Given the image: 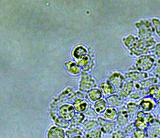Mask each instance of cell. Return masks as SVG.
I'll return each instance as SVG.
<instances>
[{"label": "cell", "instance_id": "obj_1", "mask_svg": "<svg viewBox=\"0 0 160 138\" xmlns=\"http://www.w3.org/2000/svg\"><path fill=\"white\" fill-rule=\"evenodd\" d=\"M124 46L129 50V54L133 56L147 55L151 50L154 49L156 45L153 38L148 40H141L132 34H129L122 38Z\"/></svg>", "mask_w": 160, "mask_h": 138}, {"label": "cell", "instance_id": "obj_2", "mask_svg": "<svg viewBox=\"0 0 160 138\" xmlns=\"http://www.w3.org/2000/svg\"><path fill=\"white\" fill-rule=\"evenodd\" d=\"M135 27L138 29V37L141 40H148L151 38L154 32L152 23L148 19H141L135 23Z\"/></svg>", "mask_w": 160, "mask_h": 138}, {"label": "cell", "instance_id": "obj_3", "mask_svg": "<svg viewBox=\"0 0 160 138\" xmlns=\"http://www.w3.org/2000/svg\"><path fill=\"white\" fill-rule=\"evenodd\" d=\"M156 56L154 55H144L139 56L135 60L134 66L138 71L146 72L152 68L156 64Z\"/></svg>", "mask_w": 160, "mask_h": 138}, {"label": "cell", "instance_id": "obj_4", "mask_svg": "<svg viewBox=\"0 0 160 138\" xmlns=\"http://www.w3.org/2000/svg\"><path fill=\"white\" fill-rule=\"evenodd\" d=\"M152 115L150 113H145L138 111L134 121V125L136 129L146 130L149 124L154 120Z\"/></svg>", "mask_w": 160, "mask_h": 138}, {"label": "cell", "instance_id": "obj_5", "mask_svg": "<svg viewBox=\"0 0 160 138\" xmlns=\"http://www.w3.org/2000/svg\"><path fill=\"white\" fill-rule=\"evenodd\" d=\"M96 82L95 79L87 72H82L79 82V89L82 92H89L91 89L95 88Z\"/></svg>", "mask_w": 160, "mask_h": 138}, {"label": "cell", "instance_id": "obj_6", "mask_svg": "<svg viewBox=\"0 0 160 138\" xmlns=\"http://www.w3.org/2000/svg\"><path fill=\"white\" fill-rule=\"evenodd\" d=\"M58 115L67 121H71L76 114V112L72 105L69 104H61L58 110Z\"/></svg>", "mask_w": 160, "mask_h": 138}, {"label": "cell", "instance_id": "obj_7", "mask_svg": "<svg viewBox=\"0 0 160 138\" xmlns=\"http://www.w3.org/2000/svg\"><path fill=\"white\" fill-rule=\"evenodd\" d=\"M125 80L124 75L121 72H114L109 75L107 81L113 87L115 92H119L125 82Z\"/></svg>", "mask_w": 160, "mask_h": 138}, {"label": "cell", "instance_id": "obj_8", "mask_svg": "<svg viewBox=\"0 0 160 138\" xmlns=\"http://www.w3.org/2000/svg\"><path fill=\"white\" fill-rule=\"evenodd\" d=\"M97 120L99 124V129L101 130V132L104 134L112 133L116 127V122L114 121L107 120L102 117H98Z\"/></svg>", "mask_w": 160, "mask_h": 138}, {"label": "cell", "instance_id": "obj_9", "mask_svg": "<svg viewBox=\"0 0 160 138\" xmlns=\"http://www.w3.org/2000/svg\"><path fill=\"white\" fill-rule=\"evenodd\" d=\"M158 80L155 77L147 78L142 80L133 82L134 90L135 91H142L148 89L151 86L156 84Z\"/></svg>", "mask_w": 160, "mask_h": 138}, {"label": "cell", "instance_id": "obj_10", "mask_svg": "<svg viewBox=\"0 0 160 138\" xmlns=\"http://www.w3.org/2000/svg\"><path fill=\"white\" fill-rule=\"evenodd\" d=\"M146 132L148 138H160V121L154 119L149 124Z\"/></svg>", "mask_w": 160, "mask_h": 138}, {"label": "cell", "instance_id": "obj_11", "mask_svg": "<svg viewBox=\"0 0 160 138\" xmlns=\"http://www.w3.org/2000/svg\"><path fill=\"white\" fill-rule=\"evenodd\" d=\"M138 104L140 111L145 113H150L156 107V101L151 97H145L142 98Z\"/></svg>", "mask_w": 160, "mask_h": 138}, {"label": "cell", "instance_id": "obj_12", "mask_svg": "<svg viewBox=\"0 0 160 138\" xmlns=\"http://www.w3.org/2000/svg\"><path fill=\"white\" fill-rule=\"evenodd\" d=\"M124 77L126 80L128 81H132L133 82H138L140 80H142L143 79L148 78V73L146 72H141L139 71H129L128 72H126L124 73Z\"/></svg>", "mask_w": 160, "mask_h": 138}, {"label": "cell", "instance_id": "obj_13", "mask_svg": "<svg viewBox=\"0 0 160 138\" xmlns=\"http://www.w3.org/2000/svg\"><path fill=\"white\" fill-rule=\"evenodd\" d=\"M47 138H66V131L56 125L51 126L46 134Z\"/></svg>", "mask_w": 160, "mask_h": 138}, {"label": "cell", "instance_id": "obj_14", "mask_svg": "<svg viewBox=\"0 0 160 138\" xmlns=\"http://www.w3.org/2000/svg\"><path fill=\"white\" fill-rule=\"evenodd\" d=\"M64 67L67 73L72 76H78L82 73V69L73 60L65 61L64 63Z\"/></svg>", "mask_w": 160, "mask_h": 138}, {"label": "cell", "instance_id": "obj_15", "mask_svg": "<svg viewBox=\"0 0 160 138\" xmlns=\"http://www.w3.org/2000/svg\"><path fill=\"white\" fill-rule=\"evenodd\" d=\"M72 105L76 112L78 113H84L89 107L86 100L82 98H76L72 102Z\"/></svg>", "mask_w": 160, "mask_h": 138}, {"label": "cell", "instance_id": "obj_16", "mask_svg": "<svg viewBox=\"0 0 160 138\" xmlns=\"http://www.w3.org/2000/svg\"><path fill=\"white\" fill-rule=\"evenodd\" d=\"M129 120V115L126 108L120 109L116 117V123L119 126H126Z\"/></svg>", "mask_w": 160, "mask_h": 138}, {"label": "cell", "instance_id": "obj_17", "mask_svg": "<svg viewBox=\"0 0 160 138\" xmlns=\"http://www.w3.org/2000/svg\"><path fill=\"white\" fill-rule=\"evenodd\" d=\"M88 55V50L86 47L82 45H79L74 48L72 51V56L74 61L79 60Z\"/></svg>", "mask_w": 160, "mask_h": 138}, {"label": "cell", "instance_id": "obj_18", "mask_svg": "<svg viewBox=\"0 0 160 138\" xmlns=\"http://www.w3.org/2000/svg\"><path fill=\"white\" fill-rule=\"evenodd\" d=\"M106 101L107 102L108 107H116L122 105L124 103L122 98H121L118 94H112L106 98Z\"/></svg>", "mask_w": 160, "mask_h": 138}, {"label": "cell", "instance_id": "obj_19", "mask_svg": "<svg viewBox=\"0 0 160 138\" xmlns=\"http://www.w3.org/2000/svg\"><path fill=\"white\" fill-rule=\"evenodd\" d=\"M133 82L126 80L122 88L119 92L118 95L122 98L129 97L134 89Z\"/></svg>", "mask_w": 160, "mask_h": 138}, {"label": "cell", "instance_id": "obj_20", "mask_svg": "<svg viewBox=\"0 0 160 138\" xmlns=\"http://www.w3.org/2000/svg\"><path fill=\"white\" fill-rule=\"evenodd\" d=\"M84 129L81 127L79 125L78 126H71L68 128L66 130V135L68 138H72L78 135H84Z\"/></svg>", "mask_w": 160, "mask_h": 138}, {"label": "cell", "instance_id": "obj_21", "mask_svg": "<svg viewBox=\"0 0 160 138\" xmlns=\"http://www.w3.org/2000/svg\"><path fill=\"white\" fill-rule=\"evenodd\" d=\"M99 89L102 94V96L108 97L115 92L114 88L108 82H102L99 85Z\"/></svg>", "mask_w": 160, "mask_h": 138}, {"label": "cell", "instance_id": "obj_22", "mask_svg": "<svg viewBox=\"0 0 160 138\" xmlns=\"http://www.w3.org/2000/svg\"><path fill=\"white\" fill-rule=\"evenodd\" d=\"M50 114H51V117L52 118V119L55 123V125L60 127H62L63 129H68L69 127L70 122L62 119L56 112H55V114H52V112H51Z\"/></svg>", "mask_w": 160, "mask_h": 138}, {"label": "cell", "instance_id": "obj_23", "mask_svg": "<svg viewBox=\"0 0 160 138\" xmlns=\"http://www.w3.org/2000/svg\"><path fill=\"white\" fill-rule=\"evenodd\" d=\"M118 111L115 107H108L106 110L102 114V117L109 121H114L116 119Z\"/></svg>", "mask_w": 160, "mask_h": 138}, {"label": "cell", "instance_id": "obj_24", "mask_svg": "<svg viewBox=\"0 0 160 138\" xmlns=\"http://www.w3.org/2000/svg\"><path fill=\"white\" fill-rule=\"evenodd\" d=\"M108 104L105 99L101 98L94 103L93 108L94 111L97 114H101L104 112V111L108 108Z\"/></svg>", "mask_w": 160, "mask_h": 138}, {"label": "cell", "instance_id": "obj_25", "mask_svg": "<svg viewBox=\"0 0 160 138\" xmlns=\"http://www.w3.org/2000/svg\"><path fill=\"white\" fill-rule=\"evenodd\" d=\"M148 95L154 101L157 102L160 99V86L158 85H153L148 89Z\"/></svg>", "mask_w": 160, "mask_h": 138}, {"label": "cell", "instance_id": "obj_26", "mask_svg": "<svg viewBox=\"0 0 160 138\" xmlns=\"http://www.w3.org/2000/svg\"><path fill=\"white\" fill-rule=\"evenodd\" d=\"M88 99L92 102H95L102 97V94L99 88H98L96 87L91 89L89 92H88Z\"/></svg>", "mask_w": 160, "mask_h": 138}, {"label": "cell", "instance_id": "obj_27", "mask_svg": "<svg viewBox=\"0 0 160 138\" xmlns=\"http://www.w3.org/2000/svg\"><path fill=\"white\" fill-rule=\"evenodd\" d=\"M138 104L134 102H129L126 104V109L128 112L129 115V120H132L136 117V114L138 112Z\"/></svg>", "mask_w": 160, "mask_h": 138}, {"label": "cell", "instance_id": "obj_28", "mask_svg": "<svg viewBox=\"0 0 160 138\" xmlns=\"http://www.w3.org/2000/svg\"><path fill=\"white\" fill-rule=\"evenodd\" d=\"M81 125H82V128L84 130L90 131L96 128H98V127L99 126V124L98 120L87 119L84 120Z\"/></svg>", "mask_w": 160, "mask_h": 138}, {"label": "cell", "instance_id": "obj_29", "mask_svg": "<svg viewBox=\"0 0 160 138\" xmlns=\"http://www.w3.org/2000/svg\"><path fill=\"white\" fill-rule=\"evenodd\" d=\"M86 116L84 113H76L74 117L72 119V120L71 121L70 125L71 126H78L84 122L85 120Z\"/></svg>", "mask_w": 160, "mask_h": 138}, {"label": "cell", "instance_id": "obj_30", "mask_svg": "<svg viewBox=\"0 0 160 138\" xmlns=\"http://www.w3.org/2000/svg\"><path fill=\"white\" fill-rule=\"evenodd\" d=\"M83 136L84 138H101V131L99 129L96 128L90 131H86Z\"/></svg>", "mask_w": 160, "mask_h": 138}, {"label": "cell", "instance_id": "obj_31", "mask_svg": "<svg viewBox=\"0 0 160 138\" xmlns=\"http://www.w3.org/2000/svg\"><path fill=\"white\" fill-rule=\"evenodd\" d=\"M136 127L134 125V122L130 123L128 125H126L124 129V133L126 136H131L136 130Z\"/></svg>", "mask_w": 160, "mask_h": 138}, {"label": "cell", "instance_id": "obj_32", "mask_svg": "<svg viewBox=\"0 0 160 138\" xmlns=\"http://www.w3.org/2000/svg\"><path fill=\"white\" fill-rule=\"evenodd\" d=\"M151 21L154 28V31L156 34L160 37V19L157 18H152Z\"/></svg>", "mask_w": 160, "mask_h": 138}, {"label": "cell", "instance_id": "obj_33", "mask_svg": "<svg viewBox=\"0 0 160 138\" xmlns=\"http://www.w3.org/2000/svg\"><path fill=\"white\" fill-rule=\"evenodd\" d=\"M132 138H148L146 130L136 129L132 135Z\"/></svg>", "mask_w": 160, "mask_h": 138}, {"label": "cell", "instance_id": "obj_34", "mask_svg": "<svg viewBox=\"0 0 160 138\" xmlns=\"http://www.w3.org/2000/svg\"><path fill=\"white\" fill-rule=\"evenodd\" d=\"M84 114L86 117L88 118L89 119H93L97 117V114L96 113L94 110H92L91 107H89L88 109Z\"/></svg>", "mask_w": 160, "mask_h": 138}, {"label": "cell", "instance_id": "obj_35", "mask_svg": "<svg viewBox=\"0 0 160 138\" xmlns=\"http://www.w3.org/2000/svg\"><path fill=\"white\" fill-rule=\"evenodd\" d=\"M152 73L156 78L160 80V60L156 63L154 66V69L152 70Z\"/></svg>", "mask_w": 160, "mask_h": 138}, {"label": "cell", "instance_id": "obj_36", "mask_svg": "<svg viewBox=\"0 0 160 138\" xmlns=\"http://www.w3.org/2000/svg\"><path fill=\"white\" fill-rule=\"evenodd\" d=\"M111 138H125V134L123 131L117 130L112 133Z\"/></svg>", "mask_w": 160, "mask_h": 138}, {"label": "cell", "instance_id": "obj_37", "mask_svg": "<svg viewBox=\"0 0 160 138\" xmlns=\"http://www.w3.org/2000/svg\"><path fill=\"white\" fill-rule=\"evenodd\" d=\"M154 52L155 53V55L157 57L159 58V59L160 60V43H157L154 48Z\"/></svg>", "mask_w": 160, "mask_h": 138}, {"label": "cell", "instance_id": "obj_38", "mask_svg": "<svg viewBox=\"0 0 160 138\" xmlns=\"http://www.w3.org/2000/svg\"><path fill=\"white\" fill-rule=\"evenodd\" d=\"M72 138H84L83 135H78V136H76V137H74Z\"/></svg>", "mask_w": 160, "mask_h": 138}, {"label": "cell", "instance_id": "obj_39", "mask_svg": "<svg viewBox=\"0 0 160 138\" xmlns=\"http://www.w3.org/2000/svg\"><path fill=\"white\" fill-rule=\"evenodd\" d=\"M125 138H132V136H126V137H125Z\"/></svg>", "mask_w": 160, "mask_h": 138}]
</instances>
